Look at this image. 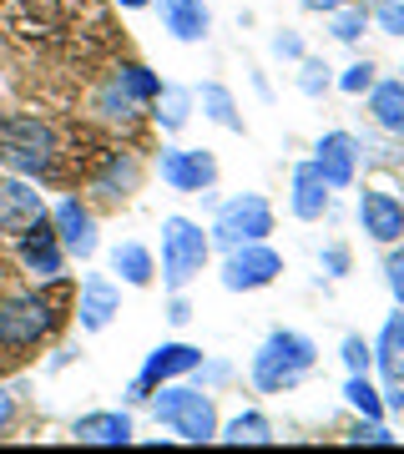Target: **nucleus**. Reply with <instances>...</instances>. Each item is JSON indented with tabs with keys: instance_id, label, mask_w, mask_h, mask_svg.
<instances>
[{
	"instance_id": "nucleus-1",
	"label": "nucleus",
	"mask_w": 404,
	"mask_h": 454,
	"mask_svg": "<svg viewBox=\"0 0 404 454\" xmlns=\"http://www.w3.org/2000/svg\"><path fill=\"white\" fill-rule=\"evenodd\" d=\"M319 364V348L308 333H293V328H278L263 339V348L253 354V384L263 394H283L293 384H304L308 373Z\"/></svg>"
},
{
	"instance_id": "nucleus-2",
	"label": "nucleus",
	"mask_w": 404,
	"mask_h": 454,
	"mask_svg": "<svg viewBox=\"0 0 404 454\" xmlns=\"http://www.w3.org/2000/svg\"><path fill=\"white\" fill-rule=\"evenodd\" d=\"M152 414H157V424H167L178 439H187V444H208V439H218V404H212L202 389H182V384H157L152 389Z\"/></svg>"
},
{
	"instance_id": "nucleus-3",
	"label": "nucleus",
	"mask_w": 404,
	"mask_h": 454,
	"mask_svg": "<svg viewBox=\"0 0 404 454\" xmlns=\"http://www.w3.org/2000/svg\"><path fill=\"white\" fill-rule=\"evenodd\" d=\"M0 162L11 172H20V177L51 172V162H56V131L41 116H5L0 121Z\"/></svg>"
},
{
	"instance_id": "nucleus-4",
	"label": "nucleus",
	"mask_w": 404,
	"mask_h": 454,
	"mask_svg": "<svg viewBox=\"0 0 404 454\" xmlns=\"http://www.w3.org/2000/svg\"><path fill=\"white\" fill-rule=\"evenodd\" d=\"M208 253H212L208 232H202L193 217H167V223H162V283L172 293H182L197 273H202Z\"/></svg>"
},
{
	"instance_id": "nucleus-5",
	"label": "nucleus",
	"mask_w": 404,
	"mask_h": 454,
	"mask_svg": "<svg viewBox=\"0 0 404 454\" xmlns=\"http://www.w3.org/2000/svg\"><path fill=\"white\" fill-rule=\"evenodd\" d=\"M268 232H273V207H268V197L242 192V197H227L223 207H218L208 243L233 253V247H242V243H263Z\"/></svg>"
},
{
	"instance_id": "nucleus-6",
	"label": "nucleus",
	"mask_w": 404,
	"mask_h": 454,
	"mask_svg": "<svg viewBox=\"0 0 404 454\" xmlns=\"http://www.w3.org/2000/svg\"><path fill=\"white\" fill-rule=\"evenodd\" d=\"M56 328V309L36 293H11L0 298V348H31Z\"/></svg>"
},
{
	"instance_id": "nucleus-7",
	"label": "nucleus",
	"mask_w": 404,
	"mask_h": 454,
	"mask_svg": "<svg viewBox=\"0 0 404 454\" xmlns=\"http://www.w3.org/2000/svg\"><path fill=\"white\" fill-rule=\"evenodd\" d=\"M278 273H283V258H278L273 247L242 243V247H233L227 262H223V288L227 293H258V288H268Z\"/></svg>"
},
{
	"instance_id": "nucleus-8",
	"label": "nucleus",
	"mask_w": 404,
	"mask_h": 454,
	"mask_svg": "<svg viewBox=\"0 0 404 454\" xmlns=\"http://www.w3.org/2000/svg\"><path fill=\"white\" fill-rule=\"evenodd\" d=\"M193 369H202V348H193V343H162V348L147 354L142 373L131 379V399H147L157 384L178 379V373H193Z\"/></svg>"
},
{
	"instance_id": "nucleus-9",
	"label": "nucleus",
	"mask_w": 404,
	"mask_h": 454,
	"mask_svg": "<svg viewBox=\"0 0 404 454\" xmlns=\"http://www.w3.org/2000/svg\"><path fill=\"white\" fill-rule=\"evenodd\" d=\"M162 182L172 192H202L218 182V162H212V152H197V146H167L162 152Z\"/></svg>"
},
{
	"instance_id": "nucleus-10",
	"label": "nucleus",
	"mask_w": 404,
	"mask_h": 454,
	"mask_svg": "<svg viewBox=\"0 0 404 454\" xmlns=\"http://www.w3.org/2000/svg\"><path fill=\"white\" fill-rule=\"evenodd\" d=\"M359 223L374 243H400L404 238V202L394 192H379V187H364L359 192Z\"/></svg>"
},
{
	"instance_id": "nucleus-11",
	"label": "nucleus",
	"mask_w": 404,
	"mask_h": 454,
	"mask_svg": "<svg viewBox=\"0 0 404 454\" xmlns=\"http://www.w3.org/2000/svg\"><path fill=\"white\" fill-rule=\"evenodd\" d=\"M51 227H56L61 253H71V258H91L97 253V217L81 207L76 197H66L61 207L51 212Z\"/></svg>"
},
{
	"instance_id": "nucleus-12",
	"label": "nucleus",
	"mask_w": 404,
	"mask_h": 454,
	"mask_svg": "<svg viewBox=\"0 0 404 454\" xmlns=\"http://www.w3.org/2000/svg\"><path fill=\"white\" fill-rule=\"evenodd\" d=\"M41 217H46V207H41V192H36L31 182H20V177L0 182V232L20 238V232L31 223H41Z\"/></svg>"
},
{
	"instance_id": "nucleus-13",
	"label": "nucleus",
	"mask_w": 404,
	"mask_h": 454,
	"mask_svg": "<svg viewBox=\"0 0 404 454\" xmlns=\"http://www.w3.org/2000/svg\"><path fill=\"white\" fill-rule=\"evenodd\" d=\"M313 167L323 172L329 187H349L354 172H359V142L349 137V131H329V137H319V146H313Z\"/></svg>"
},
{
	"instance_id": "nucleus-14",
	"label": "nucleus",
	"mask_w": 404,
	"mask_h": 454,
	"mask_svg": "<svg viewBox=\"0 0 404 454\" xmlns=\"http://www.w3.org/2000/svg\"><path fill=\"white\" fill-rule=\"evenodd\" d=\"M20 262H26L36 278H56V273H61L66 253H61V243H56V227H51L46 217L20 232Z\"/></svg>"
},
{
	"instance_id": "nucleus-15",
	"label": "nucleus",
	"mask_w": 404,
	"mask_h": 454,
	"mask_svg": "<svg viewBox=\"0 0 404 454\" xmlns=\"http://www.w3.org/2000/svg\"><path fill=\"white\" fill-rule=\"evenodd\" d=\"M329 197H334V187L323 182L319 167H313V162H298V167H293V197H289L293 217H304V223L323 217V212H329Z\"/></svg>"
},
{
	"instance_id": "nucleus-16",
	"label": "nucleus",
	"mask_w": 404,
	"mask_h": 454,
	"mask_svg": "<svg viewBox=\"0 0 404 454\" xmlns=\"http://www.w3.org/2000/svg\"><path fill=\"white\" fill-rule=\"evenodd\" d=\"M162 26H167V35L172 41H208L212 31V16L202 0H162Z\"/></svg>"
},
{
	"instance_id": "nucleus-17",
	"label": "nucleus",
	"mask_w": 404,
	"mask_h": 454,
	"mask_svg": "<svg viewBox=\"0 0 404 454\" xmlns=\"http://www.w3.org/2000/svg\"><path fill=\"white\" fill-rule=\"evenodd\" d=\"M116 303H122L116 288L101 273H91L86 283H81V328H86V333H101V328L116 318Z\"/></svg>"
},
{
	"instance_id": "nucleus-18",
	"label": "nucleus",
	"mask_w": 404,
	"mask_h": 454,
	"mask_svg": "<svg viewBox=\"0 0 404 454\" xmlns=\"http://www.w3.org/2000/svg\"><path fill=\"white\" fill-rule=\"evenodd\" d=\"M81 444H131V414L122 409H101V414H81L76 419Z\"/></svg>"
},
{
	"instance_id": "nucleus-19",
	"label": "nucleus",
	"mask_w": 404,
	"mask_h": 454,
	"mask_svg": "<svg viewBox=\"0 0 404 454\" xmlns=\"http://www.w3.org/2000/svg\"><path fill=\"white\" fill-rule=\"evenodd\" d=\"M374 364L384 369L389 389H404V309L384 324V333H379V343H374Z\"/></svg>"
},
{
	"instance_id": "nucleus-20",
	"label": "nucleus",
	"mask_w": 404,
	"mask_h": 454,
	"mask_svg": "<svg viewBox=\"0 0 404 454\" xmlns=\"http://www.w3.org/2000/svg\"><path fill=\"white\" fill-rule=\"evenodd\" d=\"M369 116L384 131L404 137V76H400V82H374L369 86Z\"/></svg>"
},
{
	"instance_id": "nucleus-21",
	"label": "nucleus",
	"mask_w": 404,
	"mask_h": 454,
	"mask_svg": "<svg viewBox=\"0 0 404 454\" xmlns=\"http://www.w3.org/2000/svg\"><path fill=\"white\" fill-rule=\"evenodd\" d=\"M112 268L127 278L131 288H147V283H152V273H157V268H152V253H147L142 243H116L112 247Z\"/></svg>"
},
{
	"instance_id": "nucleus-22",
	"label": "nucleus",
	"mask_w": 404,
	"mask_h": 454,
	"mask_svg": "<svg viewBox=\"0 0 404 454\" xmlns=\"http://www.w3.org/2000/svg\"><path fill=\"white\" fill-rule=\"evenodd\" d=\"M197 101H202V116L208 121H218L223 131H242V116H238V101H233V91L218 82H208L202 91H197Z\"/></svg>"
},
{
	"instance_id": "nucleus-23",
	"label": "nucleus",
	"mask_w": 404,
	"mask_h": 454,
	"mask_svg": "<svg viewBox=\"0 0 404 454\" xmlns=\"http://www.w3.org/2000/svg\"><path fill=\"white\" fill-rule=\"evenodd\" d=\"M137 182H142V167L131 162V157H122V152H116L112 162H107V172L97 177V192L116 202V197H131V192H137Z\"/></svg>"
},
{
	"instance_id": "nucleus-24",
	"label": "nucleus",
	"mask_w": 404,
	"mask_h": 454,
	"mask_svg": "<svg viewBox=\"0 0 404 454\" xmlns=\"http://www.w3.org/2000/svg\"><path fill=\"white\" fill-rule=\"evenodd\" d=\"M187 112H193V91H187V86H162V91H157V121H162V131H182V127H187Z\"/></svg>"
},
{
	"instance_id": "nucleus-25",
	"label": "nucleus",
	"mask_w": 404,
	"mask_h": 454,
	"mask_svg": "<svg viewBox=\"0 0 404 454\" xmlns=\"http://www.w3.org/2000/svg\"><path fill=\"white\" fill-rule=\"evenodd\" d=\"M223 444H273V424L263 419V414H238V419L218 429Z\"/></svg>"
},
{
	"instance_id": "nucleus-26",
	"label": "nucleus",
	"mask_w": 404,
	"mask_h": 454,
	"mask_svg": "<svg viewBox=\"0 0 404 454\" xmlns=\"http://www.w3.org/2000/svg\"><path fill=\"white\" fill-rule=\"evenodd\" d=\"M116 91H122L127 101H157L162 82L147 71V66H122V71H116Z\"/></svg>"
},
{
	"instance_id": "nucleus-27",
	"label": "nucleus",
	"mask_w": 404,
	"mask_h": 454,
	"mask_svg": "<svg viewBox=\"0 0 404 454\" xmlns=\"http://www.w3.org/2000/svg\"><path fill=\"white\" fill-rule=\"evenodd\" d=\"M344 399L364 414V419H379L384 414V399H379V389H374L364 373H349V384H344Z\"/></svg>"
},
{
	"instance_id": "nucleus-28",
	"label": "nucleus",
	"mask_w": 404,
	"mask_h": 454,
	"mask_svg": "<svg viewBox=\"0 0 404 454\" xmlns=\"http://www.w3.org/2000/svg\"><path fill=\"white\" fill-rule=\"evenodd\" d=\"M329 31H334V41H344V46H349V41H359V35H364V26H369V16H364V5H339V11H329Z\"/></svg>"
},
{
	"instance_id": "nucleus-29",
	"label": "nucleus",
	"mask_w": 404,
	"mask_h": 454,
	"mask_svg": "<svg viewBox=\"0 0 404 454\" xmlns=\"http://www.w3.org/2000/svg\"><path fill=\"white\" fill-rule=\"evenodd\" d=\"M339 354H344V364H349V373H369V364H374V348L359 333H349V339L339 343Z\"/></svg>"
},
{
	"instance_id": "nucleus-30",
	"label": "nucleus",
	"mask_w": 404,
	"mask_h": 454,
	"mask_svg": "<svg viewBox=\"0 0 404 454\" xmlns=\"http://www.w3.org/2000/svg\"><path fill=\"white\" fill-rule=\"evenodd\" d=\"M298 91H304V97H323V91H329V66L323 61L298 66Z\"/></svg>"
},
{
	"instance_id": "nucleus-31",
	"label": "nucleus",
	"mask_w": 404,
	"mask_h": 454,
	"mask_svg": "<svg viewBox=\"0 0 404 454\" xmlns=\"http://www.w3.org/2000/svg\"><path fill=\"white\" fill-rule=\"evenodd\" d=\"M369 86H374V66H369V61H354V66L339 76V91H349V97H364Z\"/></svg>"
},
{
	"instance_id": "nucleus-32",
	"label": "nucleus",
	"mask_w": 404,
	"mask_h": 454,
	"mask_svg": "<svg viewBox=\"0 0 404 454\" xmlns=\"http://www.w3.org/2000/svg\"><path fill=\"white\" fill-rule=\"evenodd\" d=\"M374 26H379L384 35H404V0H379Z\"/></svg>"
},
{
	"instance_id": "nucleus-33",
	"label": "nucleus",
	"mask_w": 404,
	"mask_h": 454,
	"mask_svg": "<svg viewBox=\"0 0 404 454\" xmlns=\"http://www.w3.org/2000/svg\"><path fill=\"white\" fill-rule=\"evenodd\" d=\"M384 283H389V293H394V303L404 309V247H394L384 258Z\"/></svg>"
},
{
	"instance_id": "nucleus-34",
	"label": "nucleus",
	"mask_w": 404,
	"mask_h": 454,
	"mask_svg": "<svg viewBox=\"0 0 404 454\" xmlns=\"http://www.w3.org/2000/svg\"><path fill=\"white\" fill-rule=\"evenodd\" d=\"M349 444H394V434H389L379 419H364L354 434H349Z\"/></svg>"
},
{
	"instance_id": "nucleus-35",
	"label": "nucleus",
	"mask_w": 404,
	"mask_h": 454,
	"mask_svg": "<svg viewBox=\"0 0 404 454\" xmlns=\"http://www.w3.org/2000/svg\"><path fill=\"white\" fill-rule=\"evenodd\" d=\"M273 56H304V41H298V35H273Z\"/></svg>"
},
{
	"instance_id": "nucleus-36",
	"label": "nucleus",
	"mask_w": 404,
	"mask_h": 454,
	"mask_svg": "<svg viewBox=\"0 0 404 454\" xmlns=\"http://www.w3.org/2000/svg\"><path fill=\"white\" fill-rule=\"evenodd\" d=\"M323 268H329L334 278L349 273V253H344V247H329V253H323Z\"/></svg>"
},
{
	"instance_id": "nucleus-37",
	"label": "nucleus",
	"mask_w": 404,
	"mask_h": 454,
	"mask_svg": "<svg viewBox=\"0 0 404 454\" xmlns=\"http://www.w3.org/2000/svg\"><path fill=\"white\" fill-rule=\"evenodd\" d=\"M167 318H172V324H187V318H193V303H187V298H172V309H167Z\"/></svg>"
},
{
	"instance_id": "nucleus-38",
	"label": "nucleus",
	"mask_w": 404,
	"mask_h": 454,
	"mask_svg": "<svg viewBox=\"0 0 404 454\" xmlns=\"http://www.w3.org/2000/svg\"><path fill=\"white\" fill-rule=\"evenodd\" d=\"M11 414H16V399H11V389H0V429L11 424Z\"/></svg>"
},
{
	"instance_id": "nucleus-39",
	"label": "nucleus",
	"mask_w": 404,
	"mask_h": 454,
	"mask_svg": "<svg viewBox=\"0 0 404 454\" xmlns=\"http://www.w3.org/2000/svg\"><path fill=\"white\" fill-rule=\"evenodd\" d=\"M344 0H304V11H339Z\"/></svg>"
},
{
	"instance_id": "nucleus-40",
	"label": "nucleus",
	"mask_w": 404,
	"mask_h": 454,
	"mask_svg": "<svg viewBox=\"0 0 404 454\" xmlns=\"http://www.w3.org/2000/svg\"><path fill=\"white\" fill-rule=\"evenodd\" d=\"M116 5H127V11H142L147 0H116Z\"/></svg>"
}]
</instances>
